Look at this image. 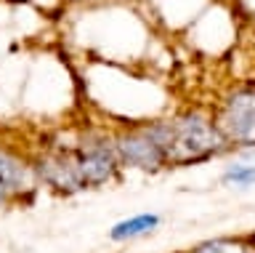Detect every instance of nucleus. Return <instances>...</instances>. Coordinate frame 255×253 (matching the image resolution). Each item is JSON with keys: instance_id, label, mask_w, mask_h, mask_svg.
I'll use <instances>...</instances> for the list:
<instances>
[{"instance_id": "7ed1b4c3", "label": "nucleus", "mask_w": 255, "mask_h": 253, "mask_svg": "<svg viewBox=\"0 0 255 253\" xmlns=\"http://www.w3.org/2000/svg\"><path fill=\"white\" fill-rule=\"evenodd\" d=\"M75 160L80 168L85 187H99L115 179L120 157L115 141L107 136H88L83 139V144L75 149Z\"/></svg>"}, {"instance_id": "6e6552de", "label": "nucleus", "mask_w": 255, "mask_h": 253, "mask_svg": "<svg viewBox=\"0 0 255 253\" xmlns=\"http://www.w3.org/2000/svg\"><path fill=\"white\" fill-rule=\"evenodd\" d=\"M191 253H255L245 240H231V237H221V240H207L202 245H197Z\"/></svg>"}, {"instance_id": "f257e3e1", "label": "nucleus", "mask_w": 255, "mask_h": 253, "mask_svg": "<svg viewBox=\"0 0 255 253\" xmlns=\"http://www.w3.org/2000/svg\"><path fill=\"white\" fill-rule=\"evenodd\" d=\"M173 139H170V155L167 163H197L207 160L215 152H221L229 144L218 123L207 120L199 112H189L173 120Z\"/></svg>"}, {"instance_id": "f03ea898", "label": "nucleus", "mask_w": 255, "mask_h": 253, "mask_svg": "<svg viewBox=\"0 0 255 253\" xmlns=\"http://www.w3.org/2000/svg\"><path fill=\"white\" fill-rule=\"evenodd\" d=\"M170 139L173 125L170 123H154L141 131H130L115 139L120 163L133 165L141 171H159L167 163L170 155Z\"/></svg>"}, {"instance_id": "20e7f679", "label": "nucleus", "mask_w": 255, "mask_h": 253, "mask_svg": "<svg viewBox=\"0 0 255 253\" xmlns=\"http://www.w3.org/2000/svg\"><path fill=\"white\" fill-rule=\"evenodd\" d=\"M218 128L226 141L255 149V88L234 91L223 104V115Z\"/></svg>"}, {"instance_id": "423d86ee", "label": "nucleus", "mask_w": 255, "mask_h": 253, "mask_svg": "<svg viewBox=\"0 0 255 253\" xmlns=\"http://www.w3.org/2000/svg\"><path fill=\"white\" fill-rule=\"evenodd\" d=\"M32 189V171L16 155L0 149V205H5L13 195Z\"/></svg>"}, {"instance_id": "39448f33", "label": "nucleus", "mask_w": 255, "mask_h": 253, "mask_svg": "<svg viewBox=\"0 0 255 253\" xmlns=\"http://www.w3.org/2000/svg\"><path fill=\"white\" fill-rule=\"evenodd\" d=\"M37 176L51 189L64 192V195H75L80 189H85V181L80 176L75 152H61V149H56V152H48L45 157H40Z\"/></svg>"}, {"instance_id": "0eeeda50", "label": "nucleus", "mask_w": 255, "mask_h": 253, "mask_svg": "<svg viewBox=\"0 0 255 253\" xmlns=\"http://www.w3.org/2000/svg\"><path fill=\"white\" fill-rule=\"evenodd\" d=\"M157 227H159V216H157V213H138V216L125 219V221H120V224H115L109 229V237H112V240H117V243L135 240V237H143V235L154 232Z\"/></svg>"}, {"instance_id": "1a4fd4ad", "label": "nucleus", "mask_w": 255, "mask_h": 253, "mask_svg": "<svg viewBox=\"0 0 255 253\" xmlns=\"http://www.w3.org/2000/svg\"><path fill=\"white\" fill-rule=\"evenodd\" d=\"M223 181L229 187H237V189H247L255 184V165L253 163H234L223 171Z\"/></svg>"}]
</instances>
